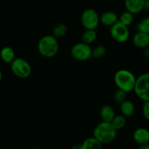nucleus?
<instances>
[{"mask_svg": "<svg viewBox=\"0 0 149 149\" xmlns=\"http://www.w3.org/2000/svg\"><path fill=\"white\" fill-rule=\"evenodd\" d=\"M93 136L103 145L109 144L116 139L117 136V130L113 128L111 122L102 121L94 128Z\"/></svg>", "mask_w": 149, "mask_h": 149, "instance_id": "obj_1", "label": "nucleus"}, {"mask_svg": "<svg viewBox=\"0 0 149 149\" xmlns=\"http://www.w3.org/2000/svg\"><path fill=\"white\" fill-rule=\"evenodd\" d=\"M37 49L39 54L45 58H52L59 50L58 39L53 35L42 36L38 42Z\"/></svg>", "mask_w": 149, "mask_h": 149, "instance_id": "obj_2", "label": "nucleus"}, {"mask_svg": "<svg viewBox=\"0 0 149 149\" xmlns=\"http://www.w3.org/2000/svg\"><path fill=\"white\" fill-rule=\"evenodd\" d=\"M114 83L118 89L124 90L126 93L133 91L136 81L135 74L127 69H120L114 74Z\"/></svg>", "mask_w": 149, "mask_h": 149, "instance_id": "obj_3", "label": "nucleus"}, {"mask_svg": "<svg viewBox=\"0 0 149 149\" xmlns=\"http://www.w3.org/2000/svg\"><path fill=\"white\" fill-rule=\"evenodd\" d=\"M133 91L140 100H149V72L142 74L136 78Z\"/></svg>", "mask_w": 149, "mask_h": 149, "instance_id": "obj_4", "label": "nucleus"}, {"mask_svg": "<svg viewBox=\"0 0 149 149\" xmlns=\"http://www.w3.org/2000/svg\"><path fill=\"white\" fill-rule=\"evenodd\" d=\"M10 69L15 76L20 79H26L31 74L30 63L21 58H15L10 63Z\"/></svg>", "mask_w": 149, "mask_h": 149, "instance_id": "obj_5", "label": "nucleus"}, {"mask_svg": "<svg viewBox=\"0 0 149 149\" xmlns=\"http://www.w3.org/2000/svg\"><path fill=\"white\" fill-rule=\"evenodd\" d=\"M81 22L85 29L96 30L100 24V15L94 9L87 8L81 13Z\"/></svg>", "mask_w": 149, "mask_h": 149, "instance_id": "obj_6", "label": "nucleus"}, {"mask_svg": "<svg viewBox=\"0 0 149 149\" xmlns=\"http://www.w3.org/2000/svg\"><path fill=\"white\" fill-rule=\"evenodd\" d=\"M110 35L112 39L118 43H125L130 39V30L128 26L118 20L110 27Z\"/></svg>", "mask_w": 149, "mask_h": 149, "instance_id": "obj_7", "label": "nucleus"}, {"mask_svg": "<svg viewBox=\"0 0 149 149\" xmlns=\"http://www.w3.org/2000/svg\"><path fill=\"white\" fill-rule=\"evenodd\" d=\"M71 55L77 61H86L92 58V48L90 45L79 42L71 47Z\"/></svg>", "mask_w": 149, "mask_h": 149, "instance_id": "obj_8", "label": "nucleus"}, {"mask_svg": "<svg viewBox=\"0 0 149 149\" xmlns=\"http://www.w3.org/2000/svg\"><path fill=\"white\" fill-rule=\"evenodd\" d=\"M134 141L138 145L148 143H149V130L145 127H138L132 134Z\"/></svg>", "mask_w": 149, "mask_h": 149, "instance_id": "obj_9", "label": "nucleus"}, {"mask_svg": "<svg viewBox=\"0 0 149 149\" xmlns=\"http://www.w3.org/2000/svg\"><path fill=\"white\" fill-rule=\"evenodd\" d=\"M132 42L135 47L144 49L149 47V34L141 31H138L133 35Z\"/></svg>", "mask_w": 149, "mask_h": 149, "instance_id": "obj_10", "label": "nucleus"}, {"mask_svg": "<svg viewBox=\"0 0 149 149\" xmlns=\"http://www.w3.org/2000/svg\"><path fill=\"white\" fill-rule=\"evenodd\" d=\"M145 0H125L126 10L132 14H138L143 10Z\"/></svg>", "mask_w": 149, "mask_h": 149, "instance_id": "obj_11", "label": "nucleus"}, {"mask_svg": "<svg viewBox=\"0 0 149 149\" xmlns=\"http://www.w3.org/2000/svg\"><path fill=\"white\" fill-rule=\"evenodd\" d=\"M119 20L117 14L113 11H106L100 15V23L111 27Z\"/></svg>", "mask_w": 149, "mask_h": 149, "instance_id": "obj_12", "label": "nucleus"}, {"mask_svg": "<svg viewBox=\"0 0 149 149\" xmlns=\"http://www.w3.org/2000/svg\"><path fill=\"white\" fill-rule=\"evenodd\" d=\"M120 111L125 117H130L133 116L135 111V107L134 103L131 100H125L120 103Z\"/></svg>", "mask_w": 149, "mask_h": 149, "instance_id": "obj_13", "label": "nucleus"}, {"mask_svg": "<svg viewBox=\"0 0 149 149\" xmlns=\"http://www.w3.org/2000/svg\"><path fill=\"white\" fill-rule=\"evenodd\" d=\"M0 58L4 63L10 64L15 58V52L11 47H4L0 51Z\"/></svg>", "mask_w": 149, "mask_h": 149, "instance_id": "obj_14", "label": "nucleus"}, {"mask_svg": "<svg viewBox=\"0 0 149 149\" xmlns=\"http://www.w3.org/2000/svg\"><path fill=\"white\" fill-rule=\"evenodd\" d=\"M115 111L110 105H105L100 109V116L102 121L111 122L115 116Z\"/></svg>", "mask_w": 149, "mask_h": 149, "instance_id": "obj_15", "label": "nucleus"}, {"mask_svg": "<svg viewBox=\"0 0 149 149\" xmlns=\"http://www.w3.org/2000/svg\"><path fill=\"white\" fill-rule=\"evenodd\" d=\"M102 147L103 144L93 136L84 140L81 145L79 146V149H100Z\"/></svg>", "mask_w": 149, "mask_h": 149, "instance_id": "obj_16", "label": "nucleus"}, {"mask_svg": "<svg viewBox=\"0 0 149 149\" xmlns=\"http://www.w3.org/2000/svg\"><path fill=\"white\" fill-rule=\"evenodd\" d=\"M97 32L94 29H85L81 35V42L87 45H92L97 39Z\"/></svg>", "mask_w": 149, "mask_h": 149, "instance_id": "obj_17", "label": "nucleus"}, {"mask_svg": "<svg viewBox=\"0 0 149 149\" xmlns=\"http://www.w3.org/2000/svg\"><path fill=\"white\" fill-rule=\"evenodd\" d=\"M68 32V27L65 23H57L52 29V35L55 38H61L65 36Z\"/></svg>", "mask_w": 149, "mask_h": 149, "instance_id": "obj_18", "label": "nucleus"}, {"mask_svg": "<svg viewBox=\"0 0 149 149\" xmlns=\"http://www.w3.org/2000/svg\"><path fill=\"white\" fill-rule=\"evenodd\" d=\"M111 124L112 126L113 127L115 130H116L117 131L123 129L125 127V125H126V117L122 114L115 115L113 119L111 122Z\"/></svg>", "mask_w": 149, "mask_h": 149, "instance_id": "obj_19", "label": "nucleus"}, {"mask_svg": "<svg viewBox=\"0 0 149 149\" xmlns=\"http://www.w3.org/2000/svg\"><path fill=\"white\" fill-rule=\"evenodd\" d=\"M119 21L127 26H130L134 21V14L126 10L121 14L120 17H119Z\"/></svg>", "mask_w": 149, "mask_h": 149, "instance_id": "obj_20", "label": "nucleus"}, {"mask_svg": "<svg viewBox=\"0 0 149 149\" xmlns=\"http://www.w3.org/2000/svg\"><path fill=\"white\" fill-rule=\"evenodd\" d=\"M106 54V47L102 45H98L92 49V57L95 59H100Z\"/></svg>", "mask_w": 149, "mask_h": 149, "instance_id": "obj_21", "label": "nucleus"}, {"mask_svg": "<svg viewBox=\"0 0 149 149\" xmlns=\"http://www.w3.org/2000/svg\"><path fill=\"white\" fill-rule=\"evenodd\" d=\"M138 31L143 32L149 34V17H146L141 19L136 26Z\"/></svg>", "mask_w": 149, "mask_h": 149, "instance_id": "obj_22", "label": "nucleus"}, {"mask_svg": "<svg viewBox=\"0 0 149 149\" xmlns=\"http://www.w3.org/2000/svg\"><path fill=\"white\" fill-rule=\"evenodd\" d=\"M127 93H126L125 91L120 90V89H118V90L115 92L114 94H113V100H114L116 103L120 104L121 103H122L124 100H125L127 99Z\"/></svg>", "mask_w": 149, "mask_h": 149, "instance_id": "obj_23", "label": "nucleus"}, {"mask_svg": "<svg viewBox=\"0 0 149 149\" xmlns=\"http://www.w3.org/2000/svg\"><path fill=\"white\" fill-rule=\"evenodd\" d=\"M142 113L143 117L149 121V100L143 101L142 105Z\"/></svg>", "mask_w": 149, "mask_h": 149, "instance_id": "obj_24", "label": "nucleus"}, {"mask_svg": "<svg viewBox=\"0 0 149 149\" xmlns=\"http://www.w3.org/2000/svg\"><path fill=\"white\" fill-rule=\"evenodd\" d=\"M143 55L146 58L149 59V47L143 49Z\"/></svg>", "mask_w": 149, "mask_h": 149, "instance_id": "obj_25", "label": "nucleus"}, {"mask_svg": "<svg viewBox=\"0 0 149 149\" xmlns=\"http://www.w3.org/2000/svg\"><path fill=\"white\" fill-rule=\"evenodd\" d=\"M143 10H149V0H145V2H144Z\"/></svg>", "mask_w": 149, "mask_h": 149, "instance_id": "obj_26", "label": "nucleus"}, {"mask_svg": "<svg viewBox=\"0 0 149 149\" xmlns=\"http://www.w3.org/2000/svg\"><path fill=\"white\" fill-rule=\"evenodd\" d=\"M140 149H149V143H148L142 144V145L139 146Z\"/></svg>", "mask_w": 149, "mask_h": 149, "instance_id": "obj_27", "label": "nucleus"}, {"mask_svg": "<svg viewBox=\"0 0 149 149\" xmlns=\"http://www.w3.org/2000/svg\"><path fill=\"white\" fill-rule=\"evenodd\" d=\"M1 79H2V72H1V69H0V83H1Z\"/></svg>", "mask_w": 149, "mask_h": 149, "instance_id": "obj_28", "label": "nucleus"}]
</instances>
